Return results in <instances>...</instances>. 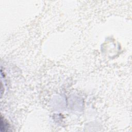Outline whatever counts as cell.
Wrapping results in <instances>:
<instances>
[{
  "label": "cell",
  "instance_id": "1",
  "mask_svg": "<svg viewBox=\"0 0 132 132\" xmlns=\"http://www.w3.org/2000/svg\"><path fill=\"white\" fill-rule=\"evenodd\" d=\"M3 128H4V131H8V125L7 123H6L2 119V117H1V131L3 130Z\"/></svg>",
  "mask_w": 132,
  "mask_h": 132
}]
</instances>
